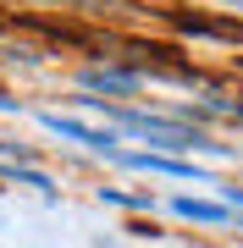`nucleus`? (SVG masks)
I'll use <instances>...</instances> for the list:
<instances>
[{"label": "nucleus", "mask_w": 243, "mask_h": 248, "mask_svg": "<svg viewBox=\"0 0 243 248\" xmlns=\"http://www.w3.org/2000/svg\"><path fill=\"white\" fill-rule=\"evenodd\" d=\"M89 110H105L111 122L122 127V133H133V138H149L155 149H210V155H221L227 143H210L199 127H182V122H161V116H144V110H127V105H105V99H83Z\"/></svg>", "instance_id": "nucleus-1"}, {"label": "nucleus", "mask_w": 243, "mask_h": 248, "mask_svg": "<svg viewBox=\"0 0 243 248\" xmlns=\"http://www.w3.org/2000/svg\"><path fill=\"white\" fill-rule=\"evenodd\" d=\"M105 160H116V166H133V171H155V177H182V182L194 177V182H199V171L188 166V160H171V155H149V149H144V155H133V149H111Z\"/></svg>", "instance_id": "nucleus-2"}, {"label": "nucleus", "mask_w": 243, "mask_h": 248, "mask_svg": "<svg viewBox=\"0 0 243 248\" xmlns=\"http://www.w3.org/2000/svg\"><path fill=\"white\" fill-rule=\"evenodd\" d=\"M78 83H83V94H133L144 78H138V66H89Z\"/></svg>", "instance_id": "nucleus-3"}, {"label": "nucleus", "mask_w": 243, "mask_h": 248, "mask_svg": "<svg viewBox=\"0 0 243 248\" xmlns=\"http://www.w3.org/2000/svg\"><path fill=\"white\" fill-rule=\"evenodd\" d=\"M39 122H45L50 133H61V138L83 143V149H94V155H111V149H116V133H94V127L72 122V116H55V110H45V116H39Z\"/></svg>", "instance_id": "nucleus-4"}, {"label": "nucleus", "mask_w": 243, "mask_h": 248, "mask_svg": "<svg viewBox=\"0 0 243 248\" xmlns=\"http://www.w3.org/2000/svg\"><path fill=\"white\" fill-rule=\"evenodd\" d=\"M171 210H177L182 221H205V226H221L227 215H232L227 204H210V199H171Z\"/></svg>", "instance_id": "nucleus-5"}, {"label": "nucleus", "mask_w": 243, "mask_h": 248, "mask_svg": "<svg viewBox=\"0 0 243 248\" xmlns=\"http://www.w3.org/2000/svg\"><path fill=\"white\" fill-rule=\"evenodd\" d=\"M99 199H111V204H127V210H144L149 199H138V193H116V187H99Z\"/></svg>", "instance_id": "nucleus-6"}, {"label": "nucleus", "mask_w": 243, "mask_h": 248, "mask_svg": "<svg viewBox=\"0 0 243 248\" xmlns=\"http://www.w3.org/2000/svg\"><path fill=\"white\" fill-rule=\"evenodd\" d=\"M243 204V187H227V210H238Z\"/></svg>", "instance_id": "nucleus-7"}, {"label": "nucleus", "mask_w": 243, "mask_h": 248, "mask_svg": "<svg viewBox=\"0 0 243 248\" xmlns=\"http://www.w3.org/2000/svg\"><path fill=\"white\" fill-rule=\"evenodd\" d=\"M238 6H243V0H238Z\"/></svg>", "instance_id": "nucleus-8"}]
</instances>
